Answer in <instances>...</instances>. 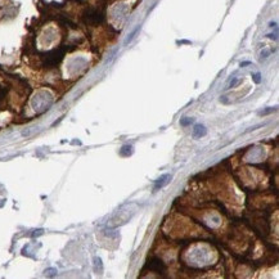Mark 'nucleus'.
Returning a JSON list of instances; mask_svg holds the SVG:
<instances>
[{
	"instance_id": "nucleus-1",
	"label": "nucleus",
	"mask_w": 279,
	"mask_h": 279,
	"mask_svg": "<svg viewBox=\"0 0 279 279\" xmlns=\"http://www.w3.org/2000/svg\"><path fill=\"white\" fill-rule=\"evenodd\" d=\"M170 182H171V176L169 175V174H165V175H162V176L158 178L157 180H156V183H154V187H153V190L156 192V190H158L161 188H163L165 185H167Z\"/></svg>"
},
{
	"instance_id": "nucleus-2",
	"label": "nucleus",
	"mask_w": 279,
	"mask_h": 279,
	"mask_svg": "<svg viewBox=\"0 0 279 279\" xmlns=\"http://www.w3.org/2000/svg\"><path fill=\"white\" fill-rule=\"evenodd\" d=\"M206 134H207V130L203 125H200V123H198V125L194 126V129H193V138H196V139L202 138V136H204Z\"/></svg>"
},
{
	"instance_id": "nucleus-3",
	"label": "nucleus",
	"mask_w": 279,
	"mask_h": 279,
	"mask_svg": "<svg viewBox=\"0 0 279 279\" xmlns=\"http://www.w3.org/2000/svg\"><path fill=\"white\" fill-rule=\"evenodd\" d=\"M133 148L130 147V145H125V147H122V149H121V154L122 156H130V154H131V151Z\"/></svg>"
},
{
	"instance_id": "nucleus-4",
	"label": "nucleus",
	"mask_w": 279,
	"mask_h": 279,
	"mask_svg": "<svg viewBox=\"0 0 279 279\" xmlns=\"http://www.w3.org/2000/svg\"><path fill=\"white\" fill-rule=\"evenodd\" d=\"M192 122H193V119H188V117H185V119L180 120V125L182 126H188V125H190Z\"/></svg>"
},
{
	"instance_id": "nucleus-5",
	"label": "nucleus",
	"mask_w": 279,
	"mask_h": 279,
	"mask_svg": "<svg viewBox=\"0 0 279 279\" xmlns=\"http://www.w3.org/2000/svg\"><path fill=\"white\" fill-rule=\"evenodd\" d=\"M138 30H139V27H136V28L133 31V32L130 34V36H129V38L126 39V42H130V41H131V40L134 39V36H135V34H136V31H138Z\"/></svg>"
},
{
	"instance_id": "nucleus-6",
	"label": "nucleus",
	"mask_w": 279,
	"mask_h": 279,
	"mask_svg": "<svg viewBox=\"0 0 279 279\" xmlns=\"http://www.w3.org/2000/svg\"><path fill=\"white\" fill-rule=\"evenodd\" d=\"M253 80H255V81L259 84L260 83V75H259V73H256V75H253Z\"/></svg>"
}]
</instances>
